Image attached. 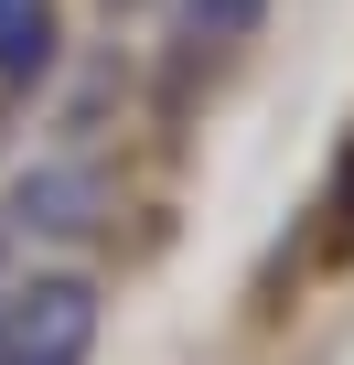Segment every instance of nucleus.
Returning <instances> with one entry per match:
<instances>
[{"instance_id":"2","label":"nucleus","mask_w":354,"mask_h":365,"mask_svg":"<svg viewBox=\"0 0 354 365\" xmlns=\"http://www.w3.org/2000/svg\"><path fill=\"white\" fill-rule=\"evenodd\" d=\"M22 226H43V237L108 226V182H97V172H65V161H43V172L22 182Z\"/></svg>"},{"instance_id":"5","label":"nucleus","mask_w":354,"mask_h":365,"mask_svg":"<svg viewBox=\"0 0 354 365\" xmlns=\"http://www.w3.org/2000/svg\"><path fill=\"white\" fill-rule=\"evenodd\" d=\"M0 365H11V301H0Z\"/></svg>"},{"instance_id":"4","label":"nucleus","mask_w":354,"mask_h":365,"mask_svg":"<svg viewBox=\"0 0 354 365\" xmlns=\"http://www.w3.org/2000/svg\"><path fill=\"white\" fill-rule=\"evenodd\" d=\"M54 54V0H0V76H33Z\"/></svg>"},{"instance_id":"1","label":"nucleus","mask_w":354,"mask_h":365,"mask_svg":"<svg viewBox=\"0 0 354 365\" xmlns=\"http://www.w3.org/2000/svg\"><path fill=\"white\" fill-rule=\"evenodd\" d=\"M11 301V365H86L97 344V290L86 279H22Z\"/></svg>"},{"instance_id":"3","label":"nucleus","mask_w":354,"mask_h":365,"mask_svg":"<svg viewBox=\"0 0 354 365\" xmlns=\"http://www.w3.org/2000/svg\"><path fill=\"white\" fill-rule=\"evenodd\" d=\"M258 11H269V0H183V22H172V33H183V54H226V43L258 33Z\"/></svg>"}]
</instances>
